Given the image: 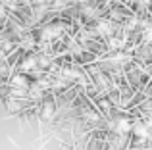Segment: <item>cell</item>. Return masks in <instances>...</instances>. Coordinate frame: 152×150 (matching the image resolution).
Listing matches in <instances>:
<instances>
[{"mask_svg": "<svg viewBox=\"0 0 152 150\" xmlns=\"http://www.w3.org/2000/svg\"><path fill=\"white\" fill-rule=\"evenodd\" d=\"M118 129H119V131H129V123H127V119H121V121H119Z\"/></svg>", "mask_w": 152, "mask_h": 150, "instance_id": "obj_1", "label": "cell"}]
</instances>
